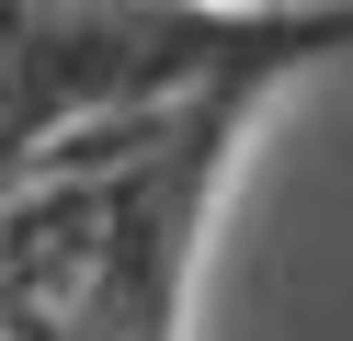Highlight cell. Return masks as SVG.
Here are the masks:
<instances>
[{
	"label": "cell",
	"mask_w": 353,
	"mask_h": 341,
	"mask_svg": "<svg viewBox=\"0 0 353 341\" xmlns=\"http://www.w3.org/2000/svg\"><path fill=\"white\" fill-rule=\"evenodd\" d=\"M205 159L0 205V341H171V285H183Z\"/></svg>",
	"instance_id": "6da1fadb"
},
{
	"label": "cell",
	"mask_w": 353,
	"mask_h": 341,
	"mask_svg": "<svg viewBox=\"0 0 353 341\" xmlns=\"http://www.w3.org/2000/svg\"><path fill=\"white\" fill-rule=\"evenodd\" d=\"M80 12H171V0H80Z\"/></svg>",
	"instance_id": "7a4b0ae2"
}]
</instances>
